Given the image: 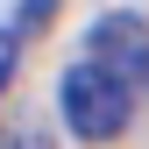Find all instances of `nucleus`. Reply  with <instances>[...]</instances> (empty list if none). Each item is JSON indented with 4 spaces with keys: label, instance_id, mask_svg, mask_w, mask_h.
Instances as JSON below:
<instances>
[{
    "label": "nucleus",
    "instance_id": "nucleus-4",
    "mask_svg": "<svg viewBox=\"0 0 149 149\" xmlns=\"http://www.w3.org/2000/svg\"><path fill=\"white\" fill-rule=\"evenodd\" d=\"M14 64H22V43L0 29V100H7V85H14Z\"/></svg>",
    "mask_w": 149,
    "mask_h": 149
},
{
    "label": "nucleus",
    "instance_id": "nucleus-2",
    "mask_svg": "<svg viewBox=\"0 0 149 149\" xmlns=\"http://www.w3.org/2000/svg\"><path fill=\"white\" fill-rule=\"evenodd\" d=\"M85 64L92 71H107L114 85L135 92L149 78V22L135 7H114V14H100V22L85 29Z\"/></svg>",
    "mask_w": 149,
    "mask_h": 149
},
{
    "label": "nucleus",
    "instance_id": "nucleus-3",
    "mask_svg": "<svg viewBox=\"0 0 149 149\" xmlns=\"http://www.w3.org/2000/svg\"><path fill=\"white\" fill-rule=\"evenodd\" d=\"M50 14H57V0H22V14H14V22H7V36H14V43H22V36H36V29L50 22Z\"/></svg>",
    "mask_w": 149,
    "mask_h": 149
},
{
    "label": "nucleus",
    "instance_id": "nucleus-1",
    "mask_svg": "<svg viewBox=\"0 0 149 149\" xmlns=\"http://www.w3.org/2000/svg\"><path fill=\"white\" fill-rule=\"evenodd\" d=\"M57 114H64V128L78 142H114L128 128V114H135V92L114 85L107 71H92L78 57V64H64V78H57Z\"/></svg>",
    "mask_w": 149,
    "mask_h": 149
},
{
    "label": "nucleus",
    "instance_id": "nucleus-5",
    "mask_svg": "<svg viewBox=\"0 0 149 149\" xmlns=\"http://www.w3.org/2000/svg\"><path fill=\"white\" fill-rule=\"evenodd\" d=\"M7 149H57V142H50V135H36V128H22V135H14Z\"/></svg>",
    "mask_w": 149,
    "mask_h": 149
}]
</instances>
